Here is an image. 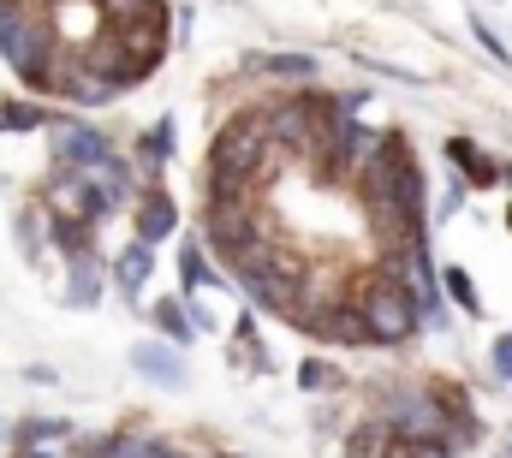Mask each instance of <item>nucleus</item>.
I'll list each match as a JSON object with an SVG mask.
<instances>
[{
	"instance_id": "nucleus-21",
	"label": "nucleus",
	"mask_w": 512,
	"mask_h": 458,
	"mask_svg": "<svg viewBox=\"0 0 512 458\" xmlns=\"http://www.w3.org/2000/svg\"><path fill=\"white\" fill-rule=\"evenodd\" d=\"M24 458H60V453H24Z\"/></svg>"
},
{
	"instance_id": "nucleus-3",
	"label": "nucleus",
	"mask_w": 512,
	"mask_h": 458,
	"mask_svg": "<svg viewBox=\"0 0 512 458\" xmlns=\"http://www.w3.org/2000/svg\"><path fill=\"white\" fill-rule=\"evenodd\" d=\"M108 155H114V143H108L96 125H84V119L54 125V161H60V167H72V173H96Z\"/></svg>"
},
{
	"instance_id": "nucleus-2",
	"label": "nucleus",
	"mask_w": 512,
	"mask_h": 458,
	"mask_svg": "<svg viewBox=\"0 0 512 458\" xmlns=\"http://www.w3.org/2000/svg\"><path fill=\"white\" fill-rule=\"evenodd\" d=\"M417 292H411V280H393V274H370V280H358V310H364V322H370V340L382 345H399L411 340V328H417Z\"/></svg>"
},
{
	"instance_id": "nucleus-13",
	"label": "nucleus",
	"mask_w": 512,
	"mask_h": 458,
	"mask_svg": "<svg viewBox=\"0 0 512 458\" xmlns=\"http://www.w3.org/2000/svg\"><path fill=\"white\" fill-rule=\"evenodd\" d=\"M209 280H215V274H209L203 250H197V244H185V250H179V286H185V292H203Z\"/></svg>"
},
{
	"instance_id": "nucleus-6",
	"label": "nucleus",
	"mask_w": 512,
	"mask_h": 458,
	"mask_svg": "<svg viewBox=\"0 0 512 458\" xmlns=\"http://www.w3.org/2000/svg\"><path fill=\"white\" fill-rule=\"evenodd\" d=\"M173 227H179L173 197H167V191H143V203H137V238H143V244H155V238H167Z\"/></svg>"
},
{
	"instance_id": "nucleus-4",
	"label": "nucleus",
	"mask_w": 512,
	"mask_h": 458,
	"mask_svg": "<svg viewBox=\"0 0 512 458\" xmlns=\"http://www.w3.org/2000/svg\"><path fill=\"white\" fill-rule=\"evenodd\" d=\"M310 334H322L334 345H370V322H364L358 298H340V304H328V316L310 322Z\"/></svg>"
},
{
	"instance_id": "nucleus-11",
	"label": "nucleus",
	"mask_w": 512,
	"mask_h": 458,
	"mask_svg": "<svg viewBox=\"0 0 512 458\" xmlns=\"http://www.w3.org/2000/svg\"><path fill=\"white\" fill-rule=\"evenodd\" d=\"M155 328H161V334H167L173 345H191V340H197V322L185 316V304H179V298L155 304Z\"/></svg>"
},
{
	"instance_id": "nucleus-20",
	"label": "nucleus",
	"mask_w": 512,
	"mask_h": 458,
	"mask_svg": "<svg viewBox=\"0 0 512 458\" xmlns=\"http://www.w3.org/2000/svg\"><path fill=\"white\" fill-rule=\"evenodd\" d=\"M495 369H501V375L512 381V340H501V345H495Z\"/></svg>"
},
{
	"instance_id": "nucleus-15",
	"label": "nucleus",
	"mask_w": 512,
	"mask_h": 458,
	"mask_svg": "<svg viewBox=\"0 0 512 458\" xmlns=\"http://www.w3.org/2000/svg\"><path fill=\"white\" fill-rule=\"evenodd\" d=\"M42 108H30V102H0V131H36L42 125Z\"/></svg>"
},
{
	"instance_id": "nucleus-7",
	"label": "nucleus",
	"mask_w": 512,
	"mask_h": 458,
	"mask_svg": "<svg viewBox=\"0 0 512 458\" xmlns=\"http://www.w3.org/2000/svg\"><path fill=\"white\" fill-rule=\"evenodd\" d=\"M131 363H137V375H143V381H155V387H179V381H185V363H179L167 345H137V351H131Z\"/></svg>"
},
{
	"instance_id": "nucleus-17",
	"label": "nucleus",
	"mask_w": 512,
	"mask_h": 458,
	"mask_svg": "<svg viewBox=\"0 0 512 458\" xmlns=\"http://www.w3.org/2000/svg\"><path fill=\"white\" fill-rule=\"evenodd\" d=\"M60 435H66V423H24V447H30V453H36L42 441H60Z\"/></svg>"
},
{
	"instance_id": "nucleus-10",
	"label": "nucleus",
	"mask_w": 512,
	"mask_h": 458,
	"mask_svg": "<svg viewBox=\"0 0 512 458\" xmlns=\"http://www.w3.org/2000/svg\"><path fill=\"white\" fill-rule=\"evenodd\" d=\"M48 238H54L66 256H84V250H96V227H90V221H60V215H54V221H48Z\"/></svg>"
},
{
	"instance_id": "nucleus-19",
	"label": "nucleus",
	"mask_w": 512,
	"mask_h": 458,
	"mask_svg": "<svg viewBox=\"0 0 512 458\" xmlns=\"http://www.w3.org/2000/svg\"><path fill=\"white\" fill-rule=\"evenodd\" d=\"M18 244L36 256V215H18Z\"/></svg>"
},
{
	"instance_id": "nucleus-12",
	"label": "nucleus",
	"mask_w": 512,
	"mask_h": 458,
	"mask_svg": "<svg viewBox=\"0 0 512 458\" xmlns=\"http://www.w3.org/2000/svg\"><path fill=\"white\" fill-rule=\"evenodd\" d=\"M447 149H453V161H465V179H471V185H495V179H501V167H495L483 149H471L465 137H453Z\"/></svg>"
},
{
	"instance_id": "nucleus-16",
	"label": "nucleus",
	"mask_w": 512,
	"mask_h": 458,
	"mask_svg": "<svg viewBox=\"0 0 512 458\" xmlns=\"http://www.w3.org/2000/svg\"><path fill=\"white\" fill-rule=\"evenodd\" d=\"M447 292L465 304V310H477V286H471V274H459V268H447Z\"/></svg>"
},
{
	"instance_id": "nucleus-14",
	"label": "nucleus",
	"mask_w": 512,
	"mask_h": 458,
	"mask_svg": "<svg viewBox=\"0 0 512 458\" xmlns=\"http://www.w3.org/2000/svg\"><path fill=\"white\" fill-rule=\"evenodd\" d=\"M96 12H102L108 24H126V18H137V12L149 18V12H167V6H161V0H96Z\"/></svg>"
},
{
	"instance_id": "nucleus-5",
	"label": "nucleus",
	"mask_w": 512,
	"mask_h": 458,
	"mask_svg": "<svg viewBox=\"0 0 512 458\" xmlns=\"http://www.w3.org/2000/svg\"><path fill=\"white\" fill-rule=\"evenodd\" d=\"M66 262H72V274H66V304H72V310H96V298H102V268H96V250L66 256Z\"/></svg>"
},
{
	"instance_id": "nucleus-18",
	"label": "nucleus",
	"mask_w": 512,
	"mask_h": 458,
	"mask_svg": "<svg viewBox=\"0 0 512 458\" xmlns=\"http://www.w3.org/2000/svg\"><path fill=\"white\" fill-rule=\"evenodd\" d=\"M298 381H304V387H328L334 375H328V363H304V369H298Z\"/></svg>"
},
{
	"instance_id": "nucleus-8",
	"label": "nucleus",
	"mask_w": 512,
	"mask_h": 458,
	"mask_svg": "<svg viewBox=\"0 0 512 458\" xmlns=\"http://www.w3.org/2000/svg\"><path fill=\"white\" fill-rule=\"evenodd\" d=\"M149 268H155L149 244H143V238H131L126 250H120V262H114V280H120V292H126V298H137V292L149 286Z\"/></svg>"
},
{
	"instance_id": "nucleus-1",
	"label": "nucleus",
	"mask_w": 512,
	"mask_h": 458,
	"mask_svg": "<svg viewBox=\"0 0 512 458\" xmlns=\"http://www.w3.org/2000/svg\"><path fill=\"white\" fill-rule=\"evenodd\" d=\"M0 54L24 72V84L48 90V78H54V42H48V24H42L36 0H0Z\"/></svg>"
},
{
	"instance_id": "nucleus-9",
	"label": "nucleus",
	"mask_w": 512,
	"mask_h": 458,
	"mask_svg": "<svg viewBox=\"0 0 512 458\" xmlns=\"http://www.w3.org/2000/svg\"><path fill=\"white\" fill-rule=\"evenodd\" d=\"M274 84H310L316 78V60L310 54H268V60H256Z\"/></svg>"
}]
</instances>
